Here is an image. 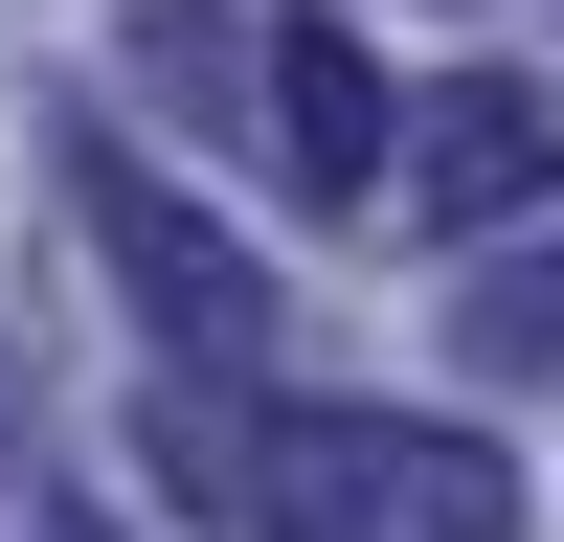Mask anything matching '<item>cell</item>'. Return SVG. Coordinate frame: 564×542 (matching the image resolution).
I'll list each match as a JSON object with an SVG mask.
<instances>
[{"mask_svg":"<svg viewBox=\"0 0 564 542\" xmlns=\"http://www.w3.org/2000/svg\"><path fill=\"white\" fill-rule=\"evenodd\" d=\"M90 249H113V294H135V316H159V339H181V361H204V384H249V361H271V271H249V249H226V226H204V204H181V181H159V159H90Z\"/></svg>","mask_w":564,"mask_h":542,"instance_id":"7a4b0ae2","label":"cell"},{"mask_svg":"<svg viewBox=\"0 0 564 542\" xmlns=\"http://www.w3.org/2000/svg\"><path fill=\"white\" fill-rule=\"evenodd\" d=\"M452 361H475V384H564V204H520V249L475 226V294H452Z\"/></svg>","mask_w":564,"mask_h":542,"instance_id":"5b68a950","label":"cell"},{"mask_svg":"<svg viewBox=\"0 0 564 542\" xmlns=\"http://www.w3.org/2000/svg\"><path fill=\"white\" fill-rule=\"evenodd\" d=\"M45 542H113V520H45Z\"/></svg>","mask_w":564,"mask_h":542,"instance_id":"8992f818","label":"cell"},{"mask_svg":"<svg viewBox=\"0 0 564 542\" xmlns=\"http://www.w3.org/2000/svg\"><path fill=\"white\" fill-rule=\"evenodd\" d=\"M384 204H430V226H520V204H564V113L520 68H452L430 113H406V181Z\"/></svg>","mask_w":564,"mask_h":542,"instance_id":"3957f363","label":"cell"},{"mask_svg":"<svg viewBox=\"0 0 564 542\" xmlns=\"http://www.w3.org/2000/svg\"><path fill=\"white\" fill-rule=\"evenodd\" d=\"M271 181H294L316 226L406 181V136H384V68H361L339 23H271Z\"/></svg>","mask_w":564,"mask_h":542,"instance_id":"277c9868","label":"cell"},{"mask_svg":"<svg viewBox=\"0 0 564 542\" xmlns=\"http://www.w3.org/2000/svg\"><path fill=\"white\" fill-rule=\"evenodd\" d=\"M249 520L271 542H520V475H497V430H430V406H294V430H249Z\"/></svg>","mask_w":564,"mask_h":542,"instance_id":"6da1fadb","label":"cell"}]
</instances>
